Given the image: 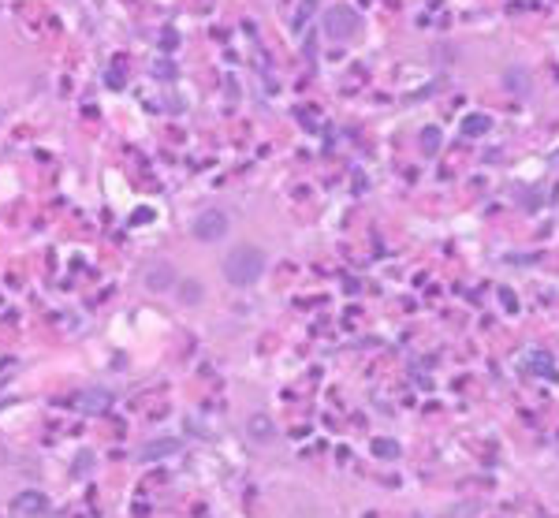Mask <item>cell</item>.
Wrapping results in <instances>:
<instances>
[{
  "label": "cell",
  "mask_w": 559,
  "mask_h": 518,
  "mask_svg": "<svg viewBox=\"0 0 559 518\" xmlns=\"http://www.w3.org/2000/svg\"><path fill=\"white\" fill-rule=\"evenodd\" d=\"M265 272V254L258 246H239L224 257V280L235 283V288H250L258 283Z\"/></svg>",
  "instance_id": "obj_1"
},
{
  "label": "cell",
  "mask_w": 559,
  "mask_h": 518,
  "mask_svg": "<svg viewBox=\"0 0 559 518\" xmlns=\"http://www.w3.org/2000/svg\"><path fill=\"white\" fill-rule=\"evenodd\" d=\"M325 34H328V38H336V41L354 38V34H358V12L347 8V4L328 8V12H325Z\"/></svg>",
  "instance_id": "obj_2"
},
{
  "label": "cell",
  "mask_w": 559,
  "mask_h": 518,
  "mask_svg": "<svg viewBox=\"0 0 559 518\" xmlns=\"http://www.w3.org/2000/svg\"><path fill=\"white\" fill-rule=\"evenodd\" d=\"M227 228H232V220H227L220 209H205V212H198V217H194V235L205 239V243H216V239H224Z\"/></svg>",
  "instance_id": "obj_3"
},
{
  "label": "cell",
  "mask_w": 559,
  "mask_h": 518,
  "mask_svg": "<svg viewBox=\"0 0 559 518\" xmlns=\"http://www.w3.org/2000/svg\"><path fill=\"white\" fill-rule=\"evenodd\" d=\"M145 288L150 291H172L176 288V269H172L168 261H153L150 269H145Z\"/></svg>",
  "instance_id": "obj_4"
},
{
  "label": "cell",
  "mask_w": 559,
  "mask_h": 518,
  "mask_svg": "<svg viewBox=\"0 0 559 518\" xmlns=\"http://www.w3.org/2000/svg\"><path fill=\"white\" fill-rule=\"evenodd\" d=\"M45 507H49V499L41 492H23V496H15L12 511L15 515H45Z\"/></svg>",
  "instance_id": "obj_5"
},
{
  "label": "cell",
  "mask_w": 559,
  "mask_h": 518,
  "mask_svg": "<svg viewBox=\"0 0 559 518\" xmlns=\"http://www.w3.org/2000/svg\"><path fill=\"white\" fill-rule=\"evenodd\" d=\"M108 403H112V395H108L105 388H90V392L79 395V406H82V410H90V414L108 410Z\"/></svg>",
  "instance_id": "obj_6"
},
{
  "label": "cell",
  "mask_w": 559,
  "mask_h": 518,
  "mask_svg": "<svg viewBox=\"0 0 559 518\" xmlns=\"http://www.w3.org/2000/svg\"><path fill=\"white\" fill-rule=\"evenodd\" d=\"M250 437L254 440H272V437H276V429H272L269 418H261V414H258V418H250Z\"/></svg>",
  "instance_id": "obj_7"
},
{
  "label": "cell",
  "mask_w": 559,
  "mask_h": 518,
  "mask_svg": "<svg viewBox=\"0 0 559 518\" xmlns=\"http://www.w3.org/2000/svg\"><path fill=\"white\" fill-rule=\"evenodd\" d=\"M172 451H179V440H161V444H150L142 451V459H161V455H172Z\"/></svg>",
  "instance_id": "obj_8"
},
{
  "label": "cell",
  "mask_w": 559,
  "mask_h": 518,
  "mask_svg": "<svg viewBox=\"0 0 559 518\" xmlns=\"http://www.w3.org/2000/svg\"><path fill=\"white\" fill-rule=\"evenodd\" d=\"M179 299L183 302H198L201 299V288H198L194 280H187V283H183V291H179Z\"/></svg>",
  "instance_id": "obj_9"
},
{
  "label": "cell",
  "mask_w": 559,
  "mask_h": 518,
  "mask_svg": "<svg viewBox=\"0 0 559 518\" xmlns=\"http://www.w3.org/2000/svg\"><path fill=\"white\" fill-rule=\"evenodd\" d=\"M314 8H317V0H306V4L298 8V15H295V26H302V23H306V19H309V12H314Z\"/></svg>",
  "instance_id": "obj_10"
},
{
  "label": "cell",
  "mask_w": 559,
  "mask_h": 518,
  "mask_svg": "<svg viewBox=\"0 0 559 518\" xmlns=\"http://www.w3.org/2000/svg\"><path fill=\"white\" fill-rule=\"evenodd\" d=\"M489 127V119H466V135H474V131H485Z\"/></svg>",
  "instance_id": "obj_11"
},
{
  "label": "cell",
  "mask_w": 559,
  "mask_h": 518,
  "mask_svg": "<svg viewBox=\"0 0 559 518\" xmlns=\"http://www.w3.org/2000/svg\"><path fill=\"white\" fill-rule=\"evenodd\" d=\"M425 150H436V131H433V127L425 131Z\"/></svg>",
  "instance_id": "obj_12"
}]
</instances>
